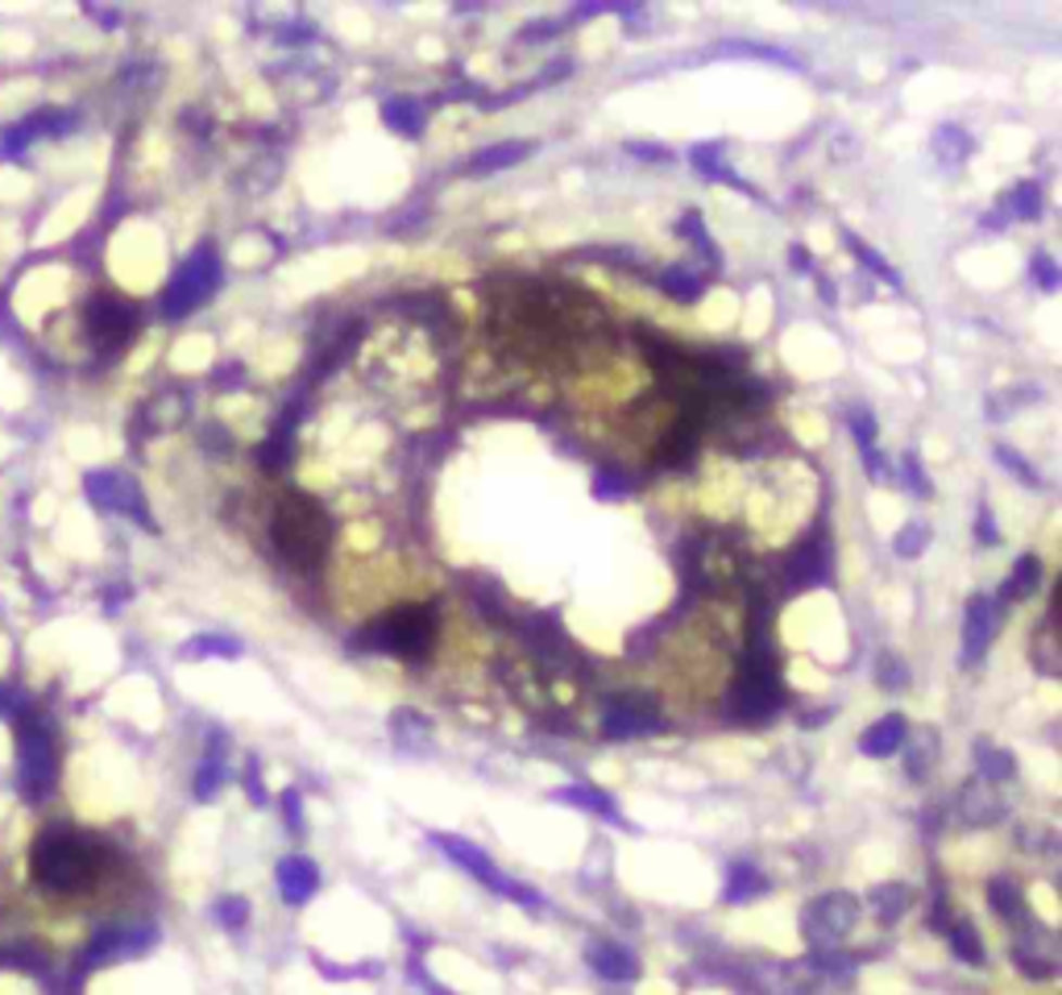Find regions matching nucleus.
I'll return each mask as SVG.
<instances>
[{
  "label": "nucleus",
  "mask_w": 1062,
  "mask_h": 995,
  "mask_svg": "<svg viewBox=\"0 0 1062 995\" xmlns=\"http://www.w3.org/2000/svg\"><path fill=\"white\" fill-rule=\"evenodd\" d=\"M29 871L34 883L47 892H84L104 871V846L88 833L50 826L47 833H38L29 851Z\"/></svg>",
  "instance_id": "f257e3e1"
},
{
  "label": "nucleus",
  "mask_w": 1062,
  "mask_h": 995,
  "mask_svg": "<svg viewBox=\"0 0 1062 995\" xmlns=\"http://www.w3.org/2000/svg\"><path fill=\"white\" fill-rule=\"evenodd\" d=\"M270 535H274V548L283 552V560L291 564V569L311 573V569L324 564V556H329L332 519L316 498L291 489V494H283V502L274 507Z\"/></svg>",
  "instance_id": "f03ea898"
},
{
  "label": "nucleus",
  "mask_w": 1062,
  "mask_h": 995,
  "mask_svg": "<svg viewBox=\"0 0 1062 995\" xmlns=\"http://www.w3.org/2000/svg\"><path fill=\"white\" fill-rule=\"evenodd\" d=\"M432 639H436V610L432 605H399V610H391L386 618L370 626L361 639H357V648H374V651H386V655H424L432 648Z\"/></svg>",
  "instance_id": "7ed1b4c3"
},
{
  "label": "nucleus",
  "mask_w": 1062,
  "mask_h": 995,
  "mask_svg": "<svg viewBox=\"0 0 1062 995\" xmlns=\"http://www.w3.org/2000/svg\"><path fill=\"white\" fill-rule=\"evenodd\" d=\"M780 701H784V689H780V676H777V660L768 655V651H752L747 655V664L739 672V685H734L731 693V714L743 722H759V718H772L780 710Z\"/></svg>",
  "instance_id": "20e7f679"
},
{
  "label": "nucleus",
  "mask_w": 1062,
  "mask_h": 995,
  "mask_svg": "<svg viewBox=\"0 0 1062 995\" xmlns=\"http://www.w3.org/2000/svg\"><path fill=\"white\" fill-rule=\"evenodd\" d=\"M220 278H225L220 257L213 254V245H200V250L179 266V275L170 278V286L163 291V316L166 320H183V316H191V311L220 286Z\"/></svg>",
  "instance_id": "39448f33"
},
{
  "label": "nucleus",
  "mask_w": 1062,
  "mask_h": 995,
  "mask_svg": "<svg viewBox=\"0 0 1062 995\" xmlns=\"http://www.w3.org/2000/svg\"><path fill=\"white\" fill-rule=\"evenodd\" d=\"M432 846H440V851H445V855H449L461 871H470L473 880L486 883V888H490V892H498V896L523 904V908H543V896L536 892V888H527V883L502 876L495 863L486 858V851H477V846H473V842H465V838H457V833H432Z\"/></svg>",
  "instance_id": "423d86ee"
},
{
  "label": "nucleus",
  "mask_w": 1062,
  "mask_h": 995,
  "mask_svg": "<svg viewBox=\"0 0 1062 995\" xmlns=\"http://www.w3.org/2000/svg\"><path fill=\"white\" fill-rule=\"evenodd\" d=\"M855 921H859V901L850 892H827V896L805 904L802 929L814 946L827 949L834 942H843L850 929H855Z\"/></svg>",
  "instance_id": "0eeeda50"
},
{
  "label": "nucleus",
  "mask_w": 1062,
  "mask_h": 995,
  "mask_svg": "<svg viewBox=\"0 0 1062 995\" xmlns=\"http://www.w3.org/2000/svg\"><path fill=\"white\" fill-rule=\"evenodd\" d=\"M17 780L29 792V801H38L50 784H54V742H50V730L42 722L25 718L22 730H17Z\"/></svg>",
  "instance_id": "6e6552de"
},
{
  "label": "nucleus",
  "mask_w": 1062,
  "mask_h": 995,
  "mask_svg": "<svg viewBox=\"0 0 1062 995\" xmlns=\"http://www.w3.org/2000/svg\"><path fill=\"white\" fill-rule=\"evenodd\" d=\"M661 701L648 693H618L602 710V730L611 739H643L661 735Z\"/></svg>",
  "instance_id": "1a4fd4ad"
},
{
  "label": "nucleus",
  "mask_w": 1062,
  "mask_h": 995,
  "mask_svg": "<svg viewBox=\"0 0 1062 995\" xmlns=\"http://www.w3.org/2000/svg\"><path fill=\"white\" fill-rule=\"evenodd\" d=\"M84 320H88V336H92L95 345L120 348L133 336V328H138V307L117 299V295H95L88 303V311H84Z\"/></svg>",
  "instance_id": "9d476101"
},
{
  "label": "nucleus",
  "mask_w": 1062,
  "mask_h": 995,
  "mask_svg": "<svg viewBox=\"0 0 1062 995\" xmlns=\"http://www.w3.org/2000/svg\"><path fill=\"white\" fill-rule=\"evenodd\" d=\"M84 486H88V498H92L100 510H117V514H129V519H138V523H145V527H154V519L145 514L142 489H138L133 477L104 469V473H88Z\"/></svg>",
  "instance_id": "9b49d317"
},
{
  "label": "nucleus",
  "mask_w": 1062,
  "mask_h": 995,
  "mask_svg": "<svg viewBox=\"0 0 1062 995\" xmlns=\"http://www.w3.org/2000/svg\"><path fill=\"white\" fill-rule=\"evenodd\" d=\"M586 962L606 983H636L639 979V958L627 946H618V942H590L586 946Z\"/></svg>",
  "instance_id": "f8f14e48"
},
{
  "label": "nucleus",
  "mask_w": 1062,
  "mask_h": 995,
  "mask_svg": "<svg viewBox=\"0 0 1062 995\" xmlns=\"http://www.w3.org/2000/svg\"><path fill=\"white\" fill-rule=\"evenodd\" d=\"M991 635H996V610L984 594H975L963 618V664H980L988 655Z\"/></svg>",
  "instance_id": "ddd939ff"
},
{
  "label": "nucleus",
  "mask_w": 1062,
  "mask_h": 995,
  "mask_svg": "<svg viewBox=\"0 0 1062 995\" xmlns=\"http://www.w3.org/2000/svg\"><path fill=\"white\" fill-rule=\"evenodd\" d=\"M316 888H320V867L311 863L307 855H286L279 863V892H283V901L291 908H299L316 896Z\"/></svg>",
  "instance_id": "4468645a"
},
{
  "label": "nucleus",
  "mask_w": 1062,
  "mask_h": 995,
  "mask_svg": "<svg viewBox=\"0 0 1062 995\" xmlns=\"http://www.w3.org/2000/svg\"><path fill=\"white\" fill-rule=\"evenodd\" d=\"M905 739H909V722H905V714H884L872 730H863L859 751L872 755V760H888V755H897L900 747H905Z\"/></svg>",
  "instance_id": "2eb2a0df"
},
{
  "label": "nucleus",
  "mask_w": 1062,
  "mask_h": 995,
  "mask_svg": "<svg viewBox=\"0 0 1062 995\" xmlns=\"http://www.w3.org/2000/svg\"><path fill=\"white\" fill-rule=\"evenodd\" d=\"M154 942V929H104L92 942L88 958L92 962H108V958H125V954H138Z\"/></svg>",
  "instance_id": "dca6fc26"
},
{
  "label": "nucleus",
  "mask_w": 1062,
  "mask_h": 995,
  "mask_svg": "<svg viewBox=\"0 0 1062 995\" xmlns=\"http://www.w3.org/2000/svg\"><path fill=\"white\" fill-rule=\"evenodd\" d=\"M527 154H532V141H498V145H486V150H477L465 170H470L473 179H486V175H495V170L520 166Z\"/></svg>",
  "instance_id": "f3484780"
},
{
  "label": "nucleus",
  "mask_w": 1062,
  "mask_h": 995,
  "mask_svg": "<svg viewBox=\"0 0 1062 995\" xmlns=\"http://www.w3.org/2000/svg\"><path fill=\"white\" fill-rule=\"evenodd\" d=\"M382 120H386V129H395V133H402V138H420V133H424L427 109H424V100H415V95H391V100L382 104Z\"/></svg>",
  "instance_id": "a211bd4d"
},
{
  "label": "nucleus",
  "mask_w": 1062,
  "mask_h": 995,
  "mask_svg": "<svg viewBox=\"0 0 1062 995\" xmlns=\"http://www.w3.org/2000/svg\"><path fill=\"white\" fill-rule=\"evenodd\" d=\"M391 730H395V742H399L402 751H427V742H432V722L420 714V710H395L391 714Z\"/></svg>",
  "instance_id": "6ab92c4d"
},
{
  "label": "nucleus",
  "mask_w": 1062,
  "mask_h": 995,
  "mask_svg": "<svg viewBox=\"0 0 1062 995\" xmlns=\"http://www.w3.org/2000/svg\"><path fill=\"white\" fill-rule=\"evenodd\" d=\"M768 892V880H764V871L752 867V863H731V871H727V888H722V901L727 904H747L764 896Z\"/></svg>",
  "instance_id": "aec40b11"
},
{
  "label": "nucleus",
  "mask_w": 1062,
  "mask_h": 995,
  "mask_svg": "<svg viewBox=\"0 0 1062 995\" xmlns=\"http://www.w3.org/2000/svg\"><path fill=\"white\" fill-rule=\"evenodd\" d=\"M220 784H225V735H213L208 755H204V764L195 771V796L200 801H213Z\"/></svg>",
  "instance_id": "412c9836"
},
{
  "label": "nucleus",
  "mask_w": 1062,
  "mask_h": 995,
  "mask_svg": "<svg viewBox=\"0 0 1062 995\" xmlns=\"http://www.w3.org/2000/svg\"><path fill=\"white\" fill-rule=\"evenodd\" d=\"M556 801H565V805H577V809L586 813H598V817H606V821H623L618 817V805H614L611 796L602 792V788H590V784H568L556 792Z\"/></svg>",
  "instance_id": "4be33fe9"
},
{
  "label": "nucleus",
  "mask_w": 1062,
  "mask_h": 995,
  "mask_svg": "<svg viewBox=\"0 0 1062 995\" xmlns=\"http://www.w3.org/2000/svg\"><path fill=\"white\" fill-rule=\"evenodd\" d=\"M872 908H875V917L884 921V926H893V921H900L905 913H909V904H913V892L905 888V883H880V888H872Z\"/></svg>",
  "instance_id": "5701e85b"
},
{
  "label": "nucleus",
  "mask_w": 1062,
  "mask_h": 995,
  "mask_svg": "<svg viewBox=\"0 0 1062 995\" xmlns=\"http://www.w3.org/2000/svg\"><path fill=\"white\" fill-rule=\"evenodd\" d=\"M975 760H980V780H988V784H1000V780H1013L1016 776L1013 755H1009L1005 747L980 742V747H975Z\"/></svg>",
  "instance_id": "b1692460"
},
{
  "label": "nucleus",
  "mask_w": 1062,
  "mask_h": 995,
  "mask_svg": "<svg viewBox=\"0 0 1062 995\" xmlns=\"http://www.w3.org/2000/svg\"><path fill=\"white\" fill-rule=\"evenodd\" d=\"M988 780H980V784H968L963 788V817L968 821H975V826H984V821H996L1000 817V801L996 796H988Z\"/></svg>",
  "instance_id": "393cba45"
},
{
  "label": "nucleus",
  "mask_w": 1062,
  "mask_h": 995,
  "mask_svg": "<svg viewBox=\"0 0 1062 995\" xmlns=\"http://www.w3.org/2000/svg\"><path fill=\"white\" fill-rule=\"evenodd\" d=\"M1041 581V560L1038 556H1021L1013 569V577L1005 581V602H1021V598H1029L1034 589H1038Z\"/></svg>",
  "instance_id": "a878e982"
},
{
  "label": "nucleus",
  "mask_w": 1062,
  "mask_h": 995,
  "mask_svg": "<svg viewBox=\"0 0 1062 995\" xmlns=\"http://www.w3.org/2000/svg\"><path fill=\"white\" fill-rule=\"evenodd\" d=\"M946 937H950L955 958H963L971 967H984V942H980V933H975L971 921H955V926L946 929Z\"/></svg>",
  "instance_id": "bb28decb"
},
{
  "label": "nucleus",
  "mask_w": 1062,
  "mask_h": 995,
  "mask_svg": "<svg viewBox=\"0 0 1062 995\" xmlns=\"http://www.w3.org/2000/svg\"><path fill=\"white\" fill-rule=\"evenodd\" d=\"M988 904L1005 917V921H1016L1021 913H1025V901H1021V888H1016L1009 876H1000V880L988 883Z\"/></svg>",
  "instance_id": "cd10ccee"
},
{
  "label": "nucleus",
  "mask_w": 1062,
  "mask_h": 995,
  "mask_svg": "<svg viewBox=\"0 0 1062 995\" xmlns=\"http://www.w3.org/2000/svg\"><path fill=\"white\" fill-rule=\"evenodd\" d=\"M661 286L664 291H673L677 299H698L706 282L693 275V270H684V266H673V270H664L661 275Z\"/></svg>",
  "instance_id": "c85d7f7f"
},
{
  "label": "nucleus",
  "mask_w": 1062,
  "mask_h": 995,
  "mask_svg": "<svg viewBox=\"0 0 1062 995\" xmlns=\"http://www.w3.org/2000/svg\"><path fill=\"white\" fill-rule=\"evenodd\" d=\"M183 651L188 655H225V660H233V655H241V639H233V635H200Z\"/></svg>",
  "instance_id": "c756f323"
},
{
  "label": "nucleus",
  "mask_w": 1062,
  "mask_h": 995,
  "mask_svg": "<svg viewBox=\"0 0 1062 995\" xmlns=\"http://www.w3.org/2000/svg\"><path fill=\"white\" fill-rule=\"evenodd\" d=\"M1009 208H1013V216H1021V220H1038V216H1041V187L1038 183H1016Z\"/></svg>",
  "instance_id": "7c9ffc66"
},
{
  "label": "nucleus",
  "mask_w": 1062,
  "mask_h": 995,
  "mask_svg": "<svg viewBox=\"0 0 1062 995\" xmlns=\"http://www.w3.org/2000/svg\"><path fill=\"white\" fill-rule=\"evenodd\" d=\"M827 556L818 552V548H809V552H802L797 560H793V577H797V585H814V581H822L827 577V564H822Z\"/></svg>",
  "instance_id": "2f4dec72"
},
{
  "label": "nucleus",
  "mask_w": 1062,
  "mask_h": 995,
  "mask_svg": "<svg viewBox=\"0 0 1062 995\" xmlns=\"http://www.w3.org/2000/svg\"><path fill=\"white\" fill-rule=\"evenodd\" d=\"M934 751H938V739H934V735H918L913 751H909V776H913V780L925 776V767H934Z\"/></svg>",
  "instance_id": "473e14b6"
},
{
  "label": "nucleus",
  "mask_w": 1062,
  "mask_h": 995,
  "mask_svg": "<svg viewBox=\"0 0 1062 995\" xmlns=\"http://www.w3.org/2000/svg\"><path fill=\"white\" fill-rule=\"evenodd\" d=\"M216 921L225 929H241L249 921V901L245 896H225V901L216 904Z\"/></svg>",
  "instance_id": "72a5a7b5"
},
{
  "label": "nucleus",
  "mask_w": 1062,
  "mask_h": 995,
  "mask_svg": "<svg viewBox=\"0 0 1062 995\" xmlns=\"http://www.w3.org/2000/svg\"><path fill=\"white\" fill-rule=\"evenodd\" d=\"M875 680H880V689H905V685H909V668H905V660H897V655H884V660L875 664Z\"/></svg>",
  "instance_id": "f704fd0d"
},
{
  "label": "nucleus",
  "mask_w": 1062,
  "mask_h": 995,
  "mask_svg": "<svg viewBox=\"0 0 1062 995\" xmlns=\"http://www.w3.org/2000/svg\"><path fill=\"white\" fill-rule=\"evenodd\" d=\"M847 419H850V432H855V441H859L863 448H868V452H872V444H875V419H872V411H863V407H850Z\"/></svg>",
  "instance_id": "c9c22d12"
},
{
  "label": "nucleus",
  "mask_w": 1062,
  "mask_h": 995,
  "mask_svg": "<svg viewBox=\"0 0 1062 995\" xmlns=\"http://www.w3.org/2000/svg\"><path fill=\"white\" fill-rule=\"evenodd\" d=\"M925 544H930V532H925L921 523H909V527L897 535V544H893V548H897V556H921V548H925Z\"/></svg>",
  "instance_id": "e433bc0d"
},
{
  "label": "nucleus",
  "mask_w": 1062,
  "mask_h": 995,
  "mask_svg": "<svg viewBox=\"0 0 1062 995\" xmlns=\"http://www.w3.org/2000/svg\"><path fill=\"white\" fill-rule=\"evenodd\" d=\"M283 817H286V830L304 833V796H299V788H286L283 792Z\"/></svg>",
  "instance_id": "4c0bfd02"
},
{
  "label": "nucleus",
  "mask_w": 1062,
  "mask_h": 995,
  "mask_svg": "<svg viewBox=\"0 0 1062 995\" xmlns=\"http://www.w3.org/2000/svg\"><path fill=\"white\" fill-rule=\"evenodd\" d=\"M996 461H1005V464H1009V473H1016L1021 482H1029V486H1041V477H1038V473H1034V469H1029V464L1021 461V457H1016L1013 448H1005V444H1000V448H996Z\"/></svg>",
  "instance_id": "58836bf2"
},
{
  "label": "nucleus",
  "mask_w": 1062,
  "mask_h": 995,
  "mask_svg": "<svg viewBox=\"0 0 1062 995\" xmlns=\"http://www.w3.org/2000/svg\"><path fill=\"white\" fill-rule=\"evenodd\" d=\"M850 250H855V254H859V261H868V270H872V275H880V278H884V282H893V286H897V282H900V278L893 275V270H888V266H884V257H875L872 250H868V245H863V241H855V237H850Z\"/></svg>",
  "instance_id": "ea45409f"
},
{
  "label": "nucleus",
  "mask_w": 1062,
  "mask_h": 995,
  "mask_svg": "<svg viewBox=\"0 0 1062 995\" xmlns=\"http://www.w3.org/2000/svg\"><path fill=\"white\" fill-rule=\"evenodd\" d=\"M900 473H905V482H909V486L918 489L921 498H925V494H930V482H925V477H921L918 452H909V457H905V464H900Z\"/></svg>",
  "instance_id": "a19ab883"
},
{
  "label": "nucleus",
  "mask_w": 1062,
  "mask_h": 995,
  "mask_svg": "<svg viewBox=\"0 0 1062 995\" xmlns=\"http://www.w3.org/2000/svg\"><path fill=\"white\" fill-rule=\"evenodd\" d=\"M1034 275H1038V282L1046 286V291H1059V270H1054L1050 254H1038V257H1034Z\"/></svg>",
  "instance_id": "79ce46f5"
},
{
  "label": "nucleus",
  "mask_w": 1062,
  "mask_h": 995,
  "mask_svg": "<svg viewBox=\"0 0 1062 995\" xmlns=\"http://www.w3.org/2000/svg\"><path fill=\"white\" fill-rule=\"evenodd\" d=\"M727 54H756V59H777V63H793L784 50H772V47H743V42H734V47H722Z\"/></svg>",
  "instance_id": "37998d69"
},
{
  "label": "nucleus",
  "mask_w": 1062,
  "mask_h": 995,
  "mask_svg": "<svg viewBox=\"0 0 1062 995\" xmlns=\"http://www.w3.org/2000/svg\"><path fill=\"white\" fill-rule=\"evenodd\" d=\"M975 532H980V544L991 548V544H1000V532H996V523H991V510L980 507V519H975Z\"/></svg>",
  "instance_id": "c03bdc74"
},
{
  "label": "nucleus",
  "mask_w": 1062,
  "mask_h": 995,
  "mask_svg": "<svg viewBox=\"0 0 1062 995\" xmlns=\"http://www.w3.org/2000/svg\"><path fill=\"white\" fill-rule=\"evenodd\" d=\"M411 974H415V983H420V987H424L427 995H452V992H445V987H440V983H436V979H432V974H427L424 967H420V962L411 967Z\"/></svg>",
  "instance_id": "a18cd8bd"
},
{
  "label": "nucleus",
  "mask_w": 1062,
  "mask_h": 995,
  "mask_svg": "<svg viewBox=\"0 0 1062 995\" xmlns=\"http://www.w3.org/2000/svg\"><path fill=\"white\" fill-rule=\"evenodd\" d=\"M552 29H556V22L527 25V29H523V42H543V38H552Z\"/></svg>",
  "instance_id": "49530a36"
},
{
  "label": "nucleus",
  "mask_w": 1062,
  "mask_h": 995,
  "mask_svg": "<svg viewBox=\"0 0 1062 995\" xmlns=\"http://www.w3.org/2000/svg\"><path fill=\"white\" fill-rule=\"evenodd\" d=\"M631 154H639V158H656V163H664L668 158V150H661V145H627Z\"/></svg>",
  "instance_id": "de8ad7c7"
},
{
  "label": "nucleus",
  "mask_w": 1062,
  "mask_h": 995,
  "mask_svg": "<svg viewBox=\"0 0 1062 995\" xmlns=\"http://www.w3.org/2000/svg\"><path fill=\"white\" fill-rule=\"evenodd\" d=\"M593 489H598V494L606 498V494H623V482H618V477H611V473H602V477H598V486H593Z\"/></svg>",
  "instance_id": "09e8293b"
},
{
  "label": "nucleus",
  "mask_w": 1062,
  "mask_h": 995,
  "mask_svg": "<svg viewBox=\"0 0 1062 995\" xmlns=\"http://www.w3.org/2000/svg\"><path fill=\"white\" fill-rule=\"evenodd\" d=\"M789 257H793V266H797V270H809V254H805V250H793Z\"/></svg>",
  "instance_id": "8fccbe9b"
},
{
  "label": "nucleus",
  "mask_w": 1062,
  "mask_h": 995,
  "mask_svg": "<svg viewBox=\"0 0 1062 995\" xmlns=\"http://www.w3.org/2000/svg\"><path fill=\"white\" fill-rule=\"evenodd\" d=\"M4 705H9V697H4V689H0V710H4Z\"/></svg>",
  "instance_id": "3c124183"
}]
</instances>
